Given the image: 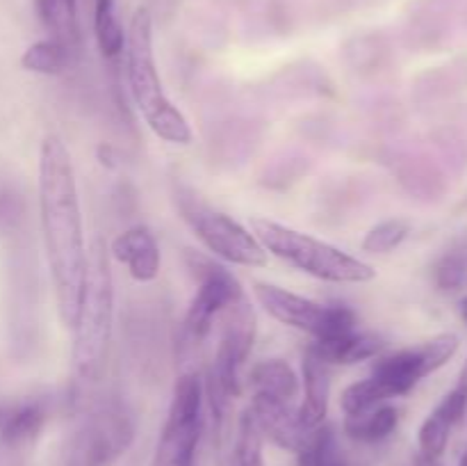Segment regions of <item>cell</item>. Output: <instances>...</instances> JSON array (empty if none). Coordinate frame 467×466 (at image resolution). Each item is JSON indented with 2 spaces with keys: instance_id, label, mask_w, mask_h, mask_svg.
I'll use <instances>...</instances> for the list:
<instances>
[{
  "instance_id": "obj_1",
  "label": "cell",
  "mask_w": 467,
  "mask_h": 466,
  "mask_svg": "<svg viewBox=\"0 0 467 466\" xmlns=\"http://www.w3.org/2000/svg\"><path fill=\"white\" fill-rule=\"evenodd\" d=\"M39 213L59 318L73 327L85 288L87 245L71 154L53 132L44 137L39 151Z\"/></svg>"
},
{
  "instance_id": "obj_2",
  "label": "cell",
  "mask_w": 467,
  "mask_h": 466,
  "mask_svg": "<svg viewBox=\"0 0 467 466\" xmlns=\"http://www.w3.org/2000/svg\"><path fill=\"white\" fill-rule=\"evenodd\" d=\"M114 327V283L109 249L103 238H94L87 249V274L80 306L73 323V370L85 382H96L108 361Z\"/></svg>"
},
{
  "instance_id": "obj_3",
  "label": "cell",
  "mask_w": 467,
  "mask_h": 466,
  "mask_svg": "<svg viewBox=\"0 0 467 466\" xmlns=\"http://www.w3.org/2000/svg\"><path fill=\"white\" fill-rule=\"evenodd\" d=\"M123 55H126L128 90H130L135 108L140 110L146 126L169 144H190V122L173 105V101L164 91L162 80H160L153 50V21H150L149 9L141 7L132 14Z\"/></svg>"
},
{
  "instance_id": "obj_4",
  "label": "cell",
  "mask_w": 467,
  "mask_h": 466,
  "mask_svg": "<svg viewBox=\"0 0 467 466\" xmlns=\"http://www.w3.org/2000/svg\"><path fill=\"white\" fill-rule=\"evenodd\" d=\"M254 236L267 254L292 265L308 277L328 283H369L377 279V270L368 260L347 254L340 247L285 227L267 217L251 219Z\"/></svg>"
},
{
  "instance_id": "obj_5",
  "label": "cell",
  "mask_w": 467,
  "mask_h": 466,
  "mask_svg": "<svg viewBox=\"0 0 467 466\" xmlns=\"http://www.w3.org/2000/svg\"><path fill=\"white\" fill-rule=\"evenodd\" d=\"M255 341V313L246 297L233 302L222 313V336L208 373V397L217 428L226 420L228 405L242 393V365L249 359Z\"/></svg>"
},
{
  "instance_id": "obj_6",
  "label": "cell",
  "mask_w": 467,
  "mask_h": 466,
  "mask_svg": "<svg viewBox=\"0 0 467 466\" xmlns=\"http://www.w3.org/2000/svg\"><path fill=\"white\" fill-rule=\"evenodd\" d=\"M178 208L192 233L203 242V247L213 256L251 270L267 265L269 256L258 238L231 215L213 208L194 195L178 196Z\"/></svg>"
},
{
  "instance_id": "obj_7",
  "label": "cell",
  "mask_w": 467,
  "mask_h": 466,
  "mask_svg": "<svg viewBox=\"0 0 467 466\" xmlns=\"http://www.w3.org/2000/svg\"><path fill=\"white\" fill-rule=\"evenodd\" d=\"M135 441V418L123 402L96 407L71 434L64 466H109Z\"/></svg>"
},
{
  "instance_id": "obj_8",
  "label": "cell",
  "mask_w": 467,
  "mask_h": 466,
  "mask_svg": "<svg viewBox=\"0 0 467 466\" xmlns=\"http://www.w3.org/2000/svg\"><path fill=\"white\" fill-rule=\"evenodd\" d=\"M254 295L258 304L276 323L308 334L315 341H328V338L342 336V334L354 332L356 324H358V318H356L349 306L322 304V302H315L310 297L285 291L276 283L255 281Z\"/></svg>"
},
{
  "instance_id": "obj_9",
  "label": "cell",
  "mask_w": 467,
  "mask_h": 466,
  "mask_svg": "<svg viewBox=\"0 0 467 466\" xmlns=\"http://www.w3.org/2000/svg\"><path fill=\"white\" fill-rule=\"evenodd\" d=\"M201 432H203V382L196 373H185L173 387L171 405L155 448L153 466H194Z\"/></svg>"
},
{
  "instance_id": "obj_10",
  "label": "cell",
  "mask_w": 467,
  "mask_h": 466,
  "mask_svg": "<svg viewBox=\"0 0 467 466\" xmlns=\"http://www.w3.org/2000/svg\"><path fill=\"white\" fill-rule=\"evenodd\" d=\"M459 350L456 334H438L420 345L404 347L379 356L369 370V379L386 400L401 397L413 391L424 377L436 373Z\"/></svg>"
},
{
  "instance_id": "obj_11",
  "label": "cell",
  "mask_w": 467,
  "mask_h": 466,
  "mask_svg": "<svg viewBox=\"0 0 467 466\" xmlns=\"http://www.w3.org/2000/svg\"><path fill=\"white\" fill-rule=\"evenodd\" d=\"M187 263H190L194 277L199 279V288L192 297L182 329L190 341L199 343L213 332L214 320L222 318V313L233 302L244 297V291H242L240 281L233 277L231 270L205 259V256H199L196 251L187 254Z\"/></svg>"
},
{
  "instance_id": "obj_12",
  "label": "cell",
  "mask_w": 467,
  "mask_h": 466,
  "mask_svg": "<svg viewBox=\"0 0 467 466\" xmlns=\"http://www.w3.org/2000/svg\"><path fill=\"white\" fill-rule=\"evenodd\" d=\"M296 407H299L296 402L278 400V397L269 396H254L249 411L254 414L263 439H269L283 450L299 452L310 429L301 425Z\"/></svg>"
},
{
  "instance_id": "obj_13",
  "label": "cell",
  "mask_w": 467,
  "mask_h": 466,
  "mask_svg": "<svg viewBox=\"0 0 467 466\" xmlns=\"http://www.w3.org/2000/svg\"><path fill=\"white\" fill-rule=\"evenodd\" d=\"M109 254L126 265L128 274L135 281L149 283L160 274L162 254H160L158 240L146 227H130L119 233L109 245Z\"/></svg>"
},
{
  "instance_id": "obj_14",
  "label": "cell",
  "mask_w": 467,
  "mask_h": 466,
  "mask_svg": "<svg viewBox=\"0 0 467 466\" xmlns=\"http://www.w3.org/2000/svg\"><path fill=\"white\" fill-rule=\"evenodd\" d=\"M465 411L467 393L454 387L441 402H438L436 409L427 416V420H424L422 428H420V457L441 460L442 452L447 450V443H450L451 429L463 420Z\"/></svg>"
},
{
  "instance_id": "obj_15",
  "label": "cell",
  "mask_w": 467,
  "mask_h": 466,
  "mask_svg": "<svg viewBox=\"0 0 467 466\" xmlns=\"http://www.w3.org/2000/svg\"><path fill=\"white\" fill-rule=\"evenodd\" d=\"M328 397H331V365L315 350L304 355V397H301L296 414L306 429H315L327 420Z\"/></svg>"
},
{
  "instance_id": "obj_16",
  "label": "cell",
  "mask_w": 467,
  "mask_h": 466,
  "mask_svg": "<svg viewBox=\"0 0 467 466\" xmlns=\"http://www.w3.org/2000/svg\"><path fill=\"white\" fill-rule=\"evenodd\" d=\"M48 411L39 400L0 407V441L7 448H21L35 441L44 429Z\"/></svg>"
},
{
  "instance_id": "obj_17",
  "label": "cell",
  "mask_w": 467,
  "mask_h": 466,
  "mask_svg": "<svg viewBox=\"0 0 467 466\" xmlns=\"http://www.w3.org/2000/svg\"><path fill=\"white\" fill-rule=\"evenodd\" d=\"M383 345L386 343H383L379 334L354 329V332L328 338V341H315L310 350L317 352L328 365H351L374 359L383 350Z\"/></svg>"
},
{
  "instance_id": "obj_18",
  "label": "cell",
  "mask_w": 467,
  "mask_h": 466,
  "mask_svg": "<svg viewBox=\"0 0 467 466\" xmlns=\"http://www.w3.org/2000/svg\"><path fill=\"white\" fill-rule=\"evenodd\" d=\"M249 387L254 388V396H269L287 402H296L301 393L295 368L283 359L258 361L249 373Z\"/></svg>"
},
{
  "instance_id": "obj_19",
  "label": "cell",
  "mask_w": 467,
  "mask_h": 466,
  "mask_svg": "<svg viewBox=\"0 0 467 466\" xmlns=\"http://www.w3.org/2000/svg\"><path fill=\"white\" fill-rule=\"evenodd\" d=\"M36 16L48 30L50 39L67 46L78 58L80 53V26H78V0H35Z\"/></svg>"
},
{
  "instance_id": "obj_20",
  "label": "cell",
  "mask_w": 467,
  "mask_h": 466,
  "mask_svg": "<svg viewBox=\"0 0 467 466\" xmlns=\"http://www.w3.org/2000/svg\"><path fill=\"white\" fill-rule=\"evenodd\" d=\"M397 423H400V411L388 405V402H383V405L374 407L365 414L347 416L345 432L358 443H379L386 441L395 432Z\"/></svg>"
},
{
  "instance_id": "obj_21",
  "label": "cell",
  "mask_w": 467,
  "mask_h": 466,
  "mask_svg": "<svg viewBox=\"0 0 467 466\" xmlns=\"http://www.w3.org/2000/svg\"><path fill=\"white\" fill-rule=\"evenodd\" d=\"M296 455H299V466H351L337 443L336 429L324 423L310 429Z\"/></svg>"
},
{
  "instance_id": "obj_22",
  "label": "cell",
  "mask_w": 467,
  "mask_h": 466,
  "mask_svg": "<svg viewBox=\"0 0 467 466\" xmlns=\"http://www.w3.org/2000/svg\"><path fill=\"white\" fill-rule=\"evenodd\" d=\"M94 37L105 59H119L126 50V32L119 23L114 0H94Z\"/></svg>"
},
{
  "instance_id": "obj_23",
  "label": "cell",
  "mask_w": 467,
  "mask_h": 466,
  "mask_svg": "<svg viewBox=\"0 0 467 466\" xmlns=\"http://www.w3.org/2000/svg\"><path fill=\"white\" fill-rule=\"evenodd\" d=\"M73 59H76V55L67 46L48 37V39L27 46L21 58V67L26 71L41 73V76H59Z\"/></svg>"
},
{
  "instance_id": "obj_24",
  "label": "cell",
  "mask_w": 467,
  "mask_h": 466,
  "mask_svg": "<svg viewBox=\"0 0 467 466\" xmlns=\"http://www.w3.org/2000/svg\"><path fill=\"white\" fill-rule=\"evenodd\" d=\"M263 443L265 439L260 434L254 414L249 409H244V414L240 416V423H237L231 466H265Z\"/></svg>"
},
{
  "instance_id": "obj_25",
  "label": "cell",
  "mask_w": 467,
  "mask_h": 466,
  "mask_svg": "<svg viewBox=\"0 0 467 466\" xmlns=\"http://www.w3.org/2000/svg\"><path fill=\"white\" fill-rule=\"evenodd\" d=\"M410 224L406 219H386V222H379L377 227H372L368 231L363 240V251L368 254H390L397 247H401V242L409 238Z\"/></svg>"
},
{
  "instance_id": "obj_26",
  "label": "cell",
  "mask_w": 467,
  "mask_h": 466,
  "mask_svg": "<svg viewBox=\"0 0 467 466\" xmlns=\"http://www.w3.org/2000/svg\"><path fill=\"white\" fill-rule=\"evenodd\" d=\"M383 402L388 400L379 393V388L374 387V382L369 377L349 384V387L342 391L340 397V407L342 411H345V416L365 414V411L374 409V407L383 405Z\"/></svg>"
},
{
  "instance_id": "obj_27",
  "label": "cell",
  "mask_w": 467,
  "mask_h": 466,
  "mask_svg": "<svg viewBox=\"0 0 467 466\" xmlns=\"http://www.w3.org/2000/svg\"><path fill=\"white\" fill-rule=\"evenodd\" d=\"M433 279L441 291H459L467 283V249H456L442 256L433 268Z\"/></svg>"
},
{
  "instance_id": "obj_28",
  "label": "cell",
  "mask_w": 467,
  "mask_h": 466,
  "mask_svg": "<svg viewBox=\"0 0 467 466\" xmlns=\"http://www.w3.org/2000/svg\"><path fill=\"white\" fill-rule=\"evenodd\" d=\"M456 388H461V391L467 393V356H465L463 368H461V373H459V384H456Z\"/></svg>"
},
{
  "instance_id": "obj_29",
  "label": "cell",
  "mask_w": 467,
  "mask_h": 466,
  "mask_svg": "<svg viewBox=\"0 0 467 466\" xmlns=\"http://www.w3.org/2000/svg\"><path fill=\"white\" fill-rule=\"evenodd\" d=\"M418 466H441V461L427 460V457H418Z\"/></svg>"
},
{
  "instance_id": "obj_30",
  "label": "cell",
  "mask_w": 467,
  "mask_h": 466,
  "mask_svg": "<svg viewBox=\"0 0 467 466\" xmlns=\"http://www.w3.org/2000/svg\"><path fill=\"white\" fill-rule=\"evenodd\" d=\"M459 311H461V315H463V320H467V295L463 297V300H461Z\"/></svg>"
},
{
  "instance_id": "obj_31",
  "label": "cell",
  "mask_w": 467,
  "mask_h": 466,
  "mask_svg": "<svg viewBox=\"0 0 467 466\" xmlns=\"http://www.w3.org/2000/svg\"><path fill=\"white\" fill-rule=\"evenodd\" d=\"M461 466H467V452L463 455V460H461Z\"/></svg>"
}]
</instances>
